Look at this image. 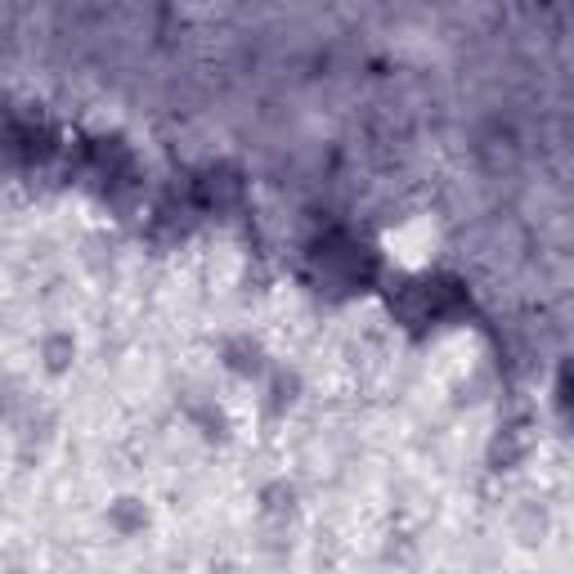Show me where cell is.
I'll return each instance as SVG.
<instances>
[{"mask_svg":"<svg viewBox=\"0 0 574 574\" xmlns=\"http://www.w3.org/2000/svg\"><path fill=\"white\" fill-rule=\"evenodd\" d=\"M297 391H301V377L297 372H287V368H269V409L274 413H283L287 404L297 400Z\"/></svg>","mask_w":574,"mask_h":574,"instance_id":"8992f818","label":"cell"},{"mask_svg":"<svg viewBox=\"0 0 574 574\" xmlns=\"http://www.w3.org/2000/svg\"><path fill=\"white\" fill-rule=\"evenodd\" d=\"M512 530H516V539H520L525 548L543 543V535H548V512H543L539 503H525V507H516V516H512Z\"/></svg>","mask_w":574,"mask_h":574,"instance_id":"5b68a950","label":"cell"},{"mask_svg":"<svg viewBox=\"0 0 574 574\" xmlns=\"http://www.w3.org/2000/svg\"><path fill=\"white\" fill-rule=\"evenodd\" d=\"M104 520H108V530L117 539H135V535H144L153 525V507H149V498H139V494H117L108 503Z\"/></svg>","mask_w":574,"mask_h":574,"instance_id":"7a4b0ae2","label":"cell"},{"mask_svg":"<svg viewBox=\"0 0 574 574\" xmlns=\"http://www.w3.org/2000/svg\"><path fill=\"white\" fill-rule=\"evenodd\" d=\"M256 503H261V516H269V520H287V516H297V503H301V494H297V485L287 481V475H278V481L261 485Z\"/></svg>","mask_w":574,"mask_h":574,"instance_id":"277c9868","label":"cell"},{"mask_svg":"<svg viewBox=\"0 0 574 574\" xmlns=\"http://www.w3.org/2000/svg\"><path fill=\"white\" fill-rule=\"evenodd\" d=\"M36 359H41V368L50 372V377H64V372H72V364H77V337L68 328H50L45 337L36 342Z\"/></svg>","mask_w":574,"mask_h":574,"instance_id":"3957f363","label":"cell"},{"mask_svg":"<svg viewBox=\"0 0 574 574\" xmlns=\"http://www.w3.org/2000/svg\"><path fill=\"white\" fill-rule=\"evenodd\" d=\"M220 364H225L233 377H243V381H261V377L269 372V355H265V346L252 337V332H233V337H225Z\"/></svg>","mask_w":574,"mask_h":574,"instance_id":"6da1fadb","label":"cell"}]
</instances>
